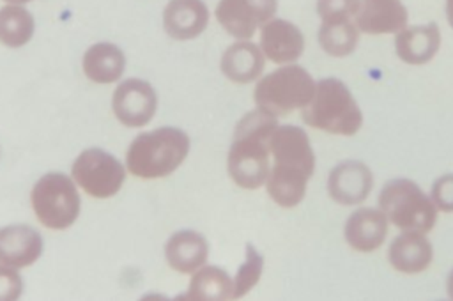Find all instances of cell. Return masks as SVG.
Returning a JSON list of instances; mask_svg holds the SVG:
<instances>
[{
	"mask_svg": "<svg viewBox=\"0 0 453 301\" xmlns=\"http://www.w3.org/2000/svg\"><path fill=\"white\" fill-rule=\"evenodd\" d=\"M446 18L449 27L453 28V0H446Z\"/></svg>",
	"mask_w": 453,
	"mask_h": 301,
	"instance_id": "29",
	"label": "cell"
},
{
	"mask_svg": "<svg viewBox=\"0 0 453 301\" xmlns=\"http://www.w3.org/2000/svg\"><path fill=\"white\" fill-rule=\"evenodd\" d=\"M7 4H18V5H23V4H27V2H30V0H5Z\"/></svg>",
	"mask_w": 453,
	"mask_h": 301,
	"instance_id": "31",
	"label": "cell"
},
{
	"mask_svg": "<svg viewBox=\"0 0 453 301\" xmlns=\"http://www.w3.org/2000/svg\"><path fill=\"white\" fill-rule=\"evenodd\" d=\"M388 257L396 271L416 274L430 266L434 250L423 232H402L393 239Z\"/></svg>",
	"mask_w": 453,
	"mask_h": 301,
	"instance_id": "20",
	"label": "cell"
},
{
	"mask_svg": "<svg viewBox=\"0 0 453 301\" xmlns=\"http://www.w3.org/2000/svg\"><path fill=\"white\" fill-rule=\"evenodd\" d=\"M74 182L94 198L117 195L126 181V168L103 149H87L73 163Z\"/></svg>",
	"mask_w": 453,
	"mask_h": 301,
	"instance_id": "8",
	"label": "cell"
},
{
	"mask_svg": "<svg viewBox=\"0 0 453 301\" xmlns=\"http://www.w3.org/2000/svg\"><path fill=\"white\" fill-rule=\"evenodd\" d=\"M441 48L439 27L432 21L426 25L405 27L395 37V51L400 60L421 66L435 57Z\"/></svg>",
	"mask_w": 453,
	"mask_h": 301,
	"instance_id": "18",
	"label": "cell"
},
{
	"mask_svg": "<svg viewBox=\"0 0 453 301\" xmlns=\"http://www.w3.org/2000/svg\"><path fill=\"white\" fill-rule=\"evenodd\" d=\"M303 120L315 129L352 136L363 126V112L349 87L338 78H322L315 85L313 97L301 110Z\"/></svg>",
	"mask_w": 453,
	"mask_h": 301,
	"instance_id": "4",
	"label": "cell"
},
{
	"mask_svg": "<svg viewBox=\"0 0 453 301\" xmlns=\"http://www.w3.org/2000/svg\"><path fill=\"white\" fill-rule=\"evenodd\" d=\"M372 186V172L361 161H343L336 165L327 179V191L331 198L343 205L361 204L370 195Z\"/></svg>",
	"mask_w": 453,
	"mask_h": 301,
	"instance_id": "12",
	"label": "cell"
},
{
	"mask_svg": "<svg viewBox=\"0 0 453 301\" xmlns=\"http://www.w3.org/2000/svg\"><path fill=\"white\" fill-rule=\"evenodd\" d=\"M359 42V28L352 19L320 23L319 44L331 57L350 55Z\"/></svg>",
	"mask_w": 453,
	"mask_h": 301,
	"instance_id": "24",
	"label": "cell"
},
{
	"mask_svg": "<svg viewBox=\"0 0 453 301\" xmlns=\"http://www.w3.org/2000/svg\"><path fill=\"white\" fill-rule=\"evenodd\" d=\"M188 299H232L234 297V278L216 266H202L191 276Z\"/></svg>",
	"mask_w": 453,
	"mask_h": 301,
	"instance_id": "22",
	"label": "cell"
},
{
	"mask_svg": "<svg viewBox=\"0 0 453 301\" xmlns=\"http://www.w3.org/2000/svg\"><path fill=\"white\" fill-rule=\"evenodd\" d=\"M81 66L90 81L108 85L122 76L126 69V57L117 44L103 41L87 48Z\"/></svg>",
	"mask_w": 453,
	"mask_h": 301,
	"instance_id": "21",
	"label": "cell"
},
{
	"mask_svg": "<svg viewBox=\"0 0 453 301\" xmlns=\"http://www.w3.org/2000/svg\"><path fill=\"white\" fill-rule=\"evenodd\" d=\"M264 269V259L253 244H246V259L234 276V297H242L248 294L255 283L260 280Z\"/></svg>",
	"mask_w": 453,
	"mask_h": 301,
	"instance_id": "25",
	"label": "cell"
},
{
	"mask_svg": "<svg viewBox=\"0 0 453 301\" xmlns=\"http://www.w3.org/2000/svg\"><path fill=\"white\" fill-rule=\"evenodd\" d=\"M388 218L380 209L363 207L352 212L343 228L347 244L361 253L375 251L388 235Z\"/></svg>",
	"mask_w": 453,
	"mask_h": 301,
	"instance_id": "15",
	"label": "cell"
},
{
	"mask_svg": "<svg viewBox=\"0 0 453 301\" xmlns=\"http://www.w3.org/2000/svg\"><path fill=\"white\" fill-rule=\"evenodd\" d=\"M189 152V136L173 126L138 135L126 154L127 170L140 179H159L173 174Z\"/></svg>",
	"mask_w": 453,
	"mask_h": 301,
	"instance_id": "3",
	"label": "cell"
},
{
	"mask_svg": "<svg viewBox=\"0 0 453 301\" xmlns=\"http://www.w3.org/2000/svg\"><path fill=\"white\" fill-rule=\"evenodd\" d=\"M407 9L400 0H359L354 21L365 34H398L407 27Z\"/></svg>",
	"mask_w": 453,
	"mask_h": 301,
	"instance_id": "13",
	"label": "cell"
},
{
	"mask_svg": "<svg viewBox=\"0 0 453 301\" xmlns=\"http://www.w3.org/2000/svg\"><path fill=\"white\" fill-rule=\"evenodd\" d=\"M30 202L37 220L51 230H65L80 216L81 202L76 182L60 172L44 174L34 184Z\"/></svg>",
	"mask_w": 453,
	"mask_h": 301,
	"instance_id": "7",
	"label": "cell"
},
{
	"mask_svg": "<svg viewBox=\"0 0 453 301\" xmlns=\"http://www.w3.org/2000/svg\"><path fill=\"white\" fill-rule=\"evenodd\" d=\"M359 0H317V12L322 23L354 19Z\"/></svg>",
	"mask_w": 453,
	"mask_h": 301,
	"instance_id": "26",
	"label": "cell"
},
{
	"mask_svg": "<svg viewBox=\"0 0 453 301\" xmlns=\"http://www.w3.org/2000/svg\"><path fill=\"white\" fill-rule=\"evenodd\" d=\"M21 292H23L21 274L14 267L0 264V301L18 299Z\"/></svg>",
	"mask_w": 453,
	"mask_h": 301,
	"instance_id": "28",
	"label": "cell"
},
{
	"mask_svg": "<svg viewBox=\"0 0 453 301\" xmlns=\"http://www.w3.org/2000/svg\"><path fill=\"white\" fill-rule=\"evenodd\" d=\"M209 246L202 234L195 230H179L165 244V257L172 269L191 274L207 260Z\"/></svg>",
	"mask_w": 453,
	"mask_h": 301,
	"instance_id": "19",
	"label": "cell"
},
{
	"mask_svg": "<svg viewBox=\"0 0 453 301\" xmlns=\"http://www.w3.org/2000/svg\"><path fill=\"white\" fill-rule=\"evenodd\" d=\"M448 296L453 299V271L448 276Z\"/></svg>",
	"mask_w": 453,
	"mask_h": 301,
	"instance_id": "30",
	"label": "cell"
},
{
	"mask_svg": "<svg viewBox=\"0 0 453 301\" xmlns=\"http://www.w3.org/2000/svg\"><path fill=\"white\" fill-rule=\"evenodd\" d=\"M35 30V19L28 9L7 4L0 9V42L9 48L25 46Z\"/></svg>",
	"mask_w": 453,
	"mask_h": 301,
	"instance_id": "23",
	"label": "cell"
},
{
	"mask_svg": "<svg viewBox=\"0 0 453 301\" xmlns=\"http://www.w3.org/2000/svg\"><path fill=\"white\" fill-rule=\"evenodd\" d=\"M278 0H219L216 19L237 39H250L269 19L274 18Z\"/></svg>",
	"mask_w": 453,
	"mask_h": 301,
	"instance_id": "9",
	"label": "cell"
},
{
	"mask_svg": "<svg viewBox=\"0 0 453 301\" xmlns=\"http://www.w3.org/2000/svg\"><path fill=\"white\" fill-rule=\"evenodd\" d=\"M278 127V119L258 108L246 113L235 126L228 150V175L244 189H257L265 184L271 165V136Z\"/></svg>",
	"mask_w": 453,
	"mask_h": 301,
	"instance_id": "2",
	"label": "cell"
},
{
	"mask_svg": "<svg viewBox=\"0 0 453 301\" xmlns=\"http://www.w3.org/2000/svg\"><path fill=\"white\" fill-rule=\"evenodd\" d=\"M42 253L41 234L28 225L0 228V264L21 269L34 264Z\"/></svg>",
	"mask_w": 453,
	"mask_h": 301,
	"instance_id": "14",
	"label": "cell"
},
{
	"mask_svg": "<svg viewBox=\"0 0 453 301\" xmlns=\"http://www.w3.org/2000/svg\"><path fill=\"white\" fill-rule=\"evenodd\" d=\"M260 50L276 64H292L303 55L304 35L297 25L273 18L260 28Z\"/></svg>",
	"mask_w": 453,
	"mask_h": 301,
	"instance_id": "11",
	"label": "cell"
},
{
	"mask_svg": "<svg viewBox=\"0 0 453 301\" xmlns=\"http://www.w3.org/2000/svg\"><path fill=\"white\" fill-rule=\"evenodd\" d=\"M388 221L402 232H430L437 220V207L411 179H393L384 184L377 198Z\"/></svg>",
	"mask_w": 453,
	"mask_h": 301,
	"instance_id": "6",
	"label": "cell"
},
{
	"mask_svg": "<svg viewBox=\"0 0 453 301\" xmlns=\"http://www.w3.org/2000/svg\"><path fill=\"white\" fill-rule=\"evenodd\" d=\"M265 66V55L250 39H239L230 44L219 60L221 73L234 83L244 85L257 80Z\"/></svg>",
	"mask_w": 453,
	"mask_h": 301,
	"instance_id": "17",
	"label": "cell"
},
{
	"mask_svg": "<svg viewBox=\"0 0 453 301\" xmlns=\"http://www.w3.org/2000/svg\"><path fill=\"white\" fill-rule=\"evenodd\" d=\"M315 85L317 81L304 67L285 64L257 83L253 99L260 112L278 119L294 110H303L313 97Z\"/></svg>",
	"mask_w": 453,
	"mask_h": 301,
	"instance_id": "5",
	"label": "cell"
},
{
	"mask_svg": "<svg viewBox=\"0 0 453 301\" xmlns=\"http://www.w3.org/2000/svg\"><path fill=\"white\" fill-rule=\"evenodd\" d=\"M111 108L117 120L126 127H143L156 113L157 96L149 81L127 78L117 85Z\"/></svg>",
	"mask_w": 453,
	"mask_h": 301,
	"instance_id": "10",
	"label": "cell"
},
{
	"mask_svg": "<svg viewBox=\"0 0 453 301\" xmlns=\"http://www.w3.org/2000/svg\"><path fill=\"white\" fill-rule=\"evenodd\" d=\"M430 198L435 204L437 211L453 212V174H446L435 179Z\"/></svg>",
	"mask_w": 453,
	"mask_h": 301,
	"instance_id": "27",
	"label": "cell"
},
{
	"mask_svg": "<svg viewBox=\"0 0 453 301\" xmlns=\"http://www.w3.org/2000/svg\"><path fill=\"white\" fill-rule=\"evenodd\" d=\"M271 158L267 193L278 205L296 207L304 198L315 170V154L306 131L292 124H278L271 136Z\"/></svg>",
	"mask_w": 453,
	"mask_h": 301,
	"instance_id": "1",
	"label": "cell"
},
{
	"mask_svg": "<svg viewBox=\"0 0 453 301\" xmlns=\"http://www.w3.org/2000/svg\"><path fill=\"white\" fill-rule=\"evenodd\" d=\"M207 23L209 11L203 0H170L163 11L165 32L177 41L195 39Z\"/></svg>",
	"mask_w": 453,
	"mask_h": 301,
	"instance_id": "16",
	"label": "cell"
}]
</instances>
